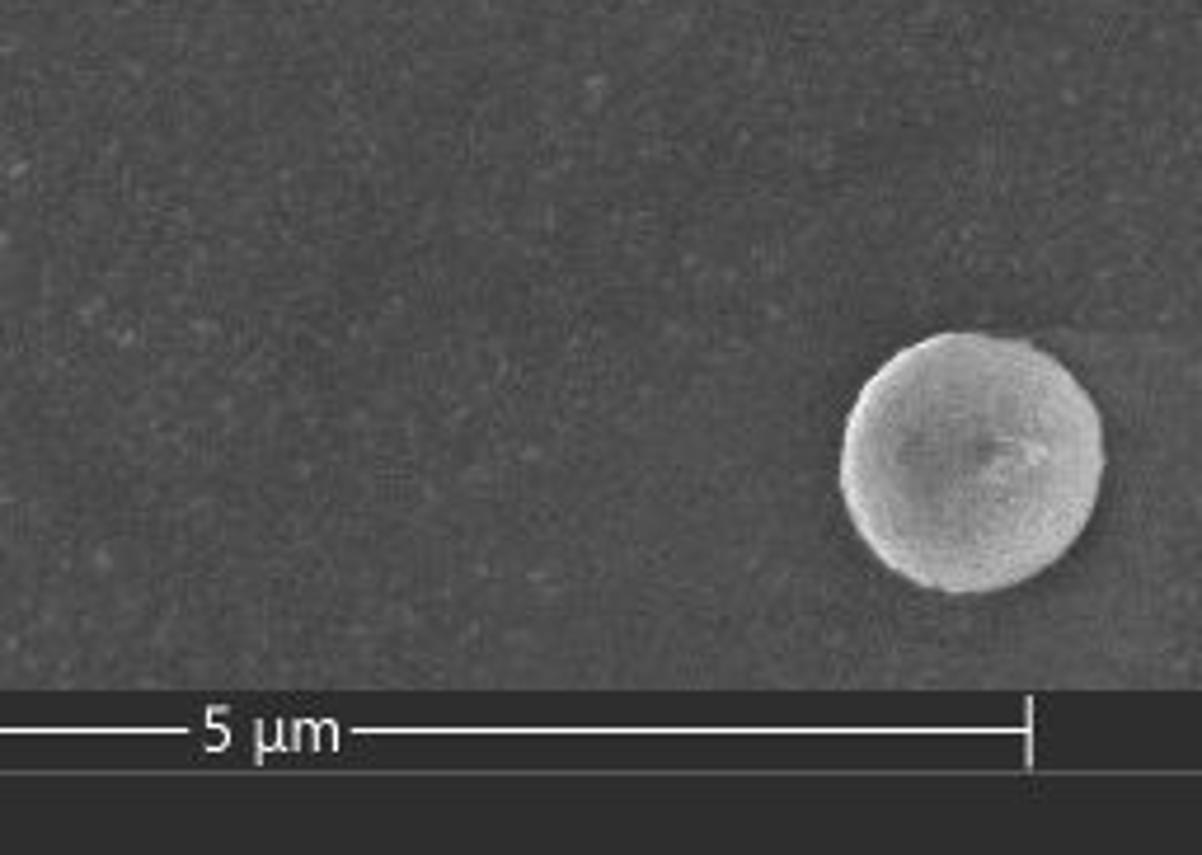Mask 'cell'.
<instances>
[{"mask_svg": "<svg viewBox=\"0 0 1202 855\" xmlns=\"http://www.w3.org/2000/svg\"><path fill=\"white\" fill-rule=\"evenodd\" d=\"M1104 484V419L1029 339L944 329L864 381L841 437L860 541L925 592H1005L1062 560Z\"/></svg>", "mask_w": 1202, "mask_h": 855, "instance_id": "1", "label": "cell"}]
</instances>
